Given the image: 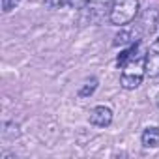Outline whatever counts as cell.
I'll return each mask as SVG.
<instances>
[{
  "mask_svg": "<svg viewBox=\"0 0 159 159\" xmlns=\"http://www.w3.org/2000/svg\"><path fill=\"white\" fill-rule=\"evenodd\" d=\"M146 75V54H137L122 71V86L125 90H133L142 84V79Z\"/></svg>",
  "mask_w": 159,
  "mask_h": 159,
  "instance_id": "6da1fadb",
  "label": "cell"
},
{
  "mask_svg": "<svg viewBox=\"0 0 159 159\" xmlns=\"http://www.w3.org/2000/svg\"><path fill=\"white\" fill-rule=\"evenodd\" d=\"M137 11H139V0H114L109 19L112 25L124 26L135 19Z\"/></svg>",
  "mask_w": 159,
  "mask_h": 159,
  "instance_id": "7a4b0ae2",
  "label": "cell"
},
{
  "mask_svg": "<svg viewBox=\"0 0 159 159\" xmlns=\"http://www.w3.org/2000/svg\"><path fill=\"white\" fill-rule=\"evenodd\" d=\"M146 75L157 77L159 75V38L150 45L146 52Z\"/></svg>",
  "mask_w": 159,
  "mask_h": 159,
  "instance_id": "3957f363",
  "label": "cell"
},
{
  "mask_svg": "<svg viewBox=\"0 0 159 159\" xmlns=\"http://www.w3.org/2000/svg\"><path fill=\"white\" fill-rule=\"evenodd\" d=\"M157 21H159V10H157V8H152V10L148 8V10L144 11L142 19H140V25H139L140 34H142V36L153 34L155 28H157Z\"/></svg>",
  "mask_w": 159,
  "mask_h": 159,
  "instance_id": "277c9868",
  "label": "cell"
},
{
  "mask_svg": "<svg viewBox=\"0 0 159 159\" xmlns=\"http://www.w3.org/2000/svg\"><path fill=\"white\" fill-rule=\"evenodd\" d=\"M90 122H92L94 125H98V127H107V125H111V122H112V111H111L109 107H105V105H99V107L92 109V112H90Z\"/></svg>",
  "mask_w": 159,
  "mask_h": 159,
  "instance_id": "5b68a950",
  "label": "cell"
},
{
  "mask_svg": "<svg viewBox=\"0 0 159 159\" xmlns=\"http://www.w3.org/2000/svg\"><path fill=\"white\" fill-rule=\"evenodd\" d=\"M140 51H139V43H133L129 49H125V51H122L120 54H118V58H116V66L120 67V69H124L137 54H139Z\"/></svg>",
  "mask_w": 159,
  "mask_h": 159,
  "instance_id": "8992f818",
  "label": "cell"
},
{
  "mask_svg": "<svg viewBox=\"0 0 159 159\" xmlns=\"http://www.w3.org/2000/svg\"><path fill=\"white\" fill-rule=\"evenodd\" d=\"M142 146L144 148H157L159 146V129L157 127H148L142 133Z\"/></svg>",
  "mask_w": 159,
  "mask_h": 159,
  "instance_id": "52a82bcc",
  "label": "cell"
},
{
  "mask_svg": "<svg viewBox=\"0 0 159 159\" xmlns=\"http://www.w3.org/2000/svg\"><path fill=\"white\" fill-rule=\"evenodd\" d=\"M96 88H98V79H90V81H86L81 86V90H79V98H88V96H92L96 92Z\"/></svg>",
  "mask_w": 159,
  "mask_h": 159,
  "instance_id": "ba28073f",
  "label": "cell"
},
{
  "mask_svg": "<svg viewBox=\"0 0 159 159\" xmlns=\"http://www.w3.org/2000/svg\"><path fill=\"white\" fill-rule=\"evenodd\" d=\"M71 2H73V0H45L47 8H51V10H62V8L69 6Z\"/></svg>",
  "mask_w": 159,
  "mask_h": 159,
  "instance_id": "9c48e42d",
  "label": "cell"
},
{
  "mask_svg": "<svg viewBox=\"0 0 159 159\" xmlns=\"http://www.w3.org/2000/svg\"><path fill=\"white\" fill-rule=\"evenodd\" d=\"M19 2H21V0H2V11H4V13L11 11Z\"/></svg>",
  "mask_w": 159,
  "mask_h": 159,
  "instance_id": "30bf717a",
  "label": "cell"
},
{
  "mask_svg": "<svg viewBox=\"0 0 159 159\" xmlns=\"http://www.w3.org/2000/svg\"><path fill=\"white\" fill-rule=\"evenodd\" d=\"M157 107H159V96H157Z\"/></svg>",
  "mask_w": 159,
  "mask_h": 159,
  "instance_id": "8fae6325",
  "label": "cell"
}]
</instances>
